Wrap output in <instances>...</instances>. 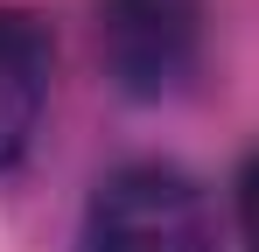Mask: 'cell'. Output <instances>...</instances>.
<instances>
[{"label": "cell", "mask_w": 259, "mask_h": 252, "mask_svg": "<svg viewBox=\"0 0 259 252\" xmlns=\"http://www.w3.org/2000/svg\"><path fill=\"white\" fill-rule=\"evenodd\" d=\"M84 252H217V217L175 161H126L84 203Z\"/></svg>", "instance_id": "cell-1"}, {"label": "cell", "mask_w": 259, "mask_h": 252, "mask_svg": "<svg viewBox=\"0 0 259 252\" xmlns=\"http://www.w3.org/2000/svg\"><path fill=\"white\" fill-rule=\"evenodd\" d=\"M98 63L126 98H175L203 63V0H98Z\"/></svg>", "instance_id": "cell-2"}, {"label": "cell", "mask_w": 259, "mask_h": 252, "mask_svg": "<svg viewBox=\"0 0 259 252\" xmlns=\"http://www.w3.org/2000/svg\"><path fill=\"white\" fill-rule=\"evenodd\" d=\"M49 77H56V42L49 21L28 7H0V168H14L49 112Z\"/></svg>", "instance_id": "cell-3"}, {"label": "cell", "mask_w": 259, "mask_h": 252, "mask_svg": "<svg viewBox=\"0 0 259 252\" xmlns=\"http://www.w3.org/2000/svg\"><path fill=\"white\" fill-rule=\"evenodd\" d=\"M231 217H238V245L259 252V154H245L238 182H231Z\"/></svg>", "instance_id": "cell-4"}]
</instances>
